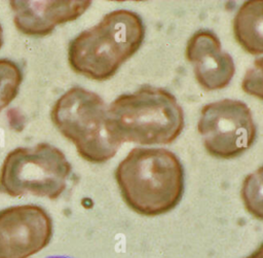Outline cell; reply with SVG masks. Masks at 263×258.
<instances>
[{
  "instance_id": "6da1fadb",
  "label": "cell",
  "mask_w": 263,
  "mask_h": 258,
  "mask_svg": "<svg viewBox=\"0 0 263 258\" xmlns=\"http://www.w3.org/2000/svg\"><path fill=\"white\" fill-rule=\"evenodd\" d=\"M124 202L143 216H159L175 209L184 193V169L164 148H133L115 170Z\"/></svg>"
},
{
  "instance_id": "7a4b0ae2",
  "label": "cell",
  "mask_w": 263,
  "mask_h": 258,
  "mask_svg": "<svg viewBox=\"0 0 263 258\" xmlns=\"http://www.w3.org/2000/svg\"><path fill=\"white\" fill-rule=\"evenodd\" d=\"M107 131L119 146L174 142L184 127V112L168 90L145 85L117 97L107 107Z\"/></svg>"
},
{
  "instance_id": "3957f363",
  "label": "cell",
  "mask_w": 263,
  "mask_h": 258,
  "mask_svg": "<svg viewBox=\"0 0 263 258\" xmlns=\"http://www.w3.org/2000/svg\"><path fill=\"white\" fill-rule=\"evenodd\" d=\"M144 37L145 26L138 13L113 10L70 42L69 65L90 79L107 80L138 51Z\"/></svg>"
},
{
  "instance_id": "277c9868",
  "label": "cell",
  "mask_w": 263,
  "mask_h": 258,
  "mask_svg": "<svg viewBox=\"0 0 263 258\" xmlns=\"http://www.w3.org/2000/svg\"><path fill=\"white\" fill-rule=\"evenodd\" d=\"M50 117L85 160L101 163L116 154L119 145L107 131V106L98 94L79 86L72 87L55 102Z\"/></svg>"
},
{
  "instance_id": "5b68a950",
  "label": "cell",
  "mask_w": 263,
  "mask_h": 258,
  "mask_svg": "<svg viewBox=\"0 0 263 258\" xmlns=\"http://www.w3.org/2000/svg\"><path fill=\"white\" fill-rule=\"evenodd\" d=\"M71 164L65 154L48 143L10 151L0 170V192L10 196L33 194L58 198L66 188Z\"/></svg>"
},
{
  "instance_id": "8992f818",
  "label": "cell",
  "mask_w": 263,
  "mask_h": 258,
  "mask_svg": "<svg viewBox=\"0 0 263 258\" xmlns=\"http://www.w3.org/2000/svg\"><path fill=\"white\" fill-rule=\"evenodd\" d=\"M206 152L216 158L237 157L248 150L256 137V125L247 104L223 99L202 107L197 123Z\"/></svg>"
},
{
  "instance_id": "52a82bcc",
  "label": "cell",
  "mask_w": 263,
  "mask_h": 258,
  "mask_svg": "<svg viewBox=\"0 0 263 258\" xmlns=\"http://www.w3.org/2000/svg\"><path fill=\"white\" fill-rule=\"evenodd\" d=\"M51 218L35 205L0 211V258H29L50 242Z\"/></svg>"
},
{
  "instance_id": "ba28073f",
  "label": "cell",
  "mask_w": 263,
  "mask_h": 258,
  "mask_svg": "<svg viewBox=\"0 0 263 258\" xmlns=\"http://www.w3.org/2000/svg\"><path fill=\"white\" fill-rule=\"evenodd\" d=\"M185 57L193 67L195 78L205 90L226 87L235 72L232 57L221 47L218 36L210 30H198L191 35Z\"/></svg>"
},
{
  "instance_id": "9c48e42d",
  "label": "cell",
  "mask_w": 263,
  "mask_h": 258,
  "mask_svg": "<svg viewBox=\"0 0 263 258\" xmlns=\"http://www.w3.org/2000/svg\"><path fill=\"white\" fill-rule=\"evenodd\" d=\"M90 1H10L13 22L20 32L29 36H45L57 25L79 17Z\"/></svg>"
},
{
  "instance_id": "30bf717a",
  "label": "cell",
  "mask_w": 263,
  "mask_h": 258,
  "mask_svg": "<svg viewBox=\"0 0 263 258\" xmlns=\"http://www.w3.org/2000/svg\"><path fill=\"white\" fill-rule=\"evenodd\" d=\"M233 34L248 53L263 54V0L240 5L233 19Z\"/></svg>"
},
{
  "instance_id": "8fae6325",
  "label": "cell",
  "mask_w": 263,
  "mask_h": 258,
  "mask_svg": "<svg viewBox=\"0 0 263 258\" xmlns=\"http://www.w3.org/2000/svg\"><path fill=\"white\" fill-rule=\"evenodd\" d=\"M240 196L248 213L256 219L263 220V165L246 176Z\"/></svg>"
},
{
  "instance_id": "7c38bea8",
  "label": "cell",
  "mask_w": 263,
  "mask_h": 258,
  "mask_svg": "<svg viewBox=\"0 0 263 258\" xmlns=\"http://www.w3.org/2000/svg\"><path fill=\"white\" fill-rule=\"evenodd\" d=\"M23 74L11 60L0 59V112L17 96Z\"/></svg>"
},
{
  "instance_id": "4fadbf2b",
  "label": "cell",
  "mask_w": 263,
  "mask_h": 258,
  "mask_svg": "<svg viewBox=\"0 0 263 258\" xmlns=\"http://www.w3.org/2000/svg\"><path fill=\"white\" fill-rule=\"evenodd\" d=\"M241 87L246 94L263 100V57L256 59L247 70Z\"/></svg>"
},
{
  "instance_id": "5bb4252c",
  "label": "cell",
  "mask_w": 263,
  "mask_h": 258,
  "mask_svg": "<svg viewBox=\"0 0 263 258\" xmlns=\"http://www.w3.org/2000/svg\"><path fill=\"white\" fill-rule=\"evenodd\" d=\"M246 258H263V242L252 254H250Z\"/></svg>"
},
{
  "instance_id": "9a60e30c",
  "label": "cell",
  "mask_w": 263,
  "mask_h": 258,
  "mask_svg": "<svg viewBox=\"0 0 263 258\" xmlns=\"http://www.w3.org/2000/svg\"><path fill=\"white\" fill-rule=\"evenodd\" d=\"M2 44H3V30H2V26L0 24V48H1Z\"/></svg>"
},
{
  "instance_id": "2e32d148",
  "label": "cell",
  "mask_w": 263,
  "mask_h": 258,
  "mask_svg": "<svg viewBox=\"0 0 263 258\" xmlns=\"http://www.w3.org/2000/svg\"><path fill=\"white\" fill-rule=\"evenodd\" d=\"M49 258H69V257H64V256H53V257H49Z\"/></svg>"
}]
</instances>
